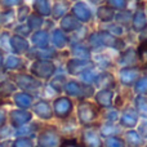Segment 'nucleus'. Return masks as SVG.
I'll list each match as a JSON object with an SVG mask.
<instances>
[{
	"instance_id": "1",
	"label": "nucleus",
	"mask_w": 147,
	"mask_h": 147,
	"mask_svg": "<svg viewBox=\"0 0 147 147\" xmlns=\"http://www.w3.org/2000/svg\"><path fill=\"white\" fill-rule=\"evenodd\" d=\"M30 71L36 79H51L56 72V66L48 59H38L32 63Z\"/></svg>"
},
{
	"instance_id": "2",
	"label": "nucleus",
	"mask_w": 147,
	"mask_h": 147,
	"mask_svg": "<svg viewBox=\"0 0 147 147\" xmlns=\"http://www.w3.org/2000/svg\"><path fill=\"white\" fill-rule=\"evenodd\" d=\"M78 117L81 124L89 125L98 117V109L90 102H81L78 109Z\"/></svg>"
},
{
	"instance_id": "3",
	"label": "nucleus",
	"mask_w": 147,
	"mask_h": 147,
	"mask_svg": "<svg viewBox=\"0 0 147 147\" xmlns=\"http://www.w3.org/2000/svg\"><path fill=\"white\" fill-rule=\"evenodd\" d=\"M38 143L39 147H59L61 140L57 129L53 127L43 129L38 137Z\"/></svg>"
},
{
	"instance_id": "4",
	"label": "nucleus",
	"mask_w": 147,
	"mask_h": 147,
	"mask_svg": "<svg viewBox=\"0 0 147 147\" xmlns=\"http://www.w3.org/2000/svg\"><path fill=\"white\" fill-rule=\"evenodd\" d=\"M13 83L16 84V86L21 88L23 92H31L36 90L38 88H40L41 83L32 75H27V74H18L13 78Z\"/></svg>"
},
{
	"instance_id": "5",
	"label": "nucleus",
	"mask_w": 147,
	"mask_h": 147,
	"mask_svg": "<svg viewBox=\"0 0 147 147\" xmlns=\"http://www.w3.org/2000/svg\"><path fill=\"white\" fill-rule=\"evenodd\" d=\"M65 90L69 96L79 97V98H84V97H90L94 93V89L89 85H81L76 80H70L65 84Z\"/></svg>"
},
{
	"instance_id": "6",
	"label": "nucleus",
	"mask_w": 147,
	"mask_h": 147,
	"mask_svg": "<svg viewBox=\"0 0 147 147\" xmlns=\"http://www.w3.org/2000/svg\"><path fill=\"white\" fill-rule=\"evenodd\" d=\"M72 102L67 97H58L53 102V114L59 119L67 117L72 111Z\"/></svg>"
},
{
	"instance_id": "7",
	"label": "nucleus",
	"mask_w": 147,
	"mask_h": 147,
	"mask_svg": "<svg viewBox=\"0 0 147 147\" xmlns=\"http://www.w3.org/2000/svg\"><path fill=\"white\" fill-rule=\"evenodd\" d=\"M31 119H32V114L30 111H27V110L17 109V110H12L9 112V121H10V125L14 129L30 123Z\"/></svg>"
},
{
	"instance_id": "8",
	"label": "nucleus",
	"mask_w": 147,
	"mask_h": 147,
	"mask_svg": "<svg viewBox=\"0 0 147 147\" xmlns=\"http://www.w3.org/2000/svg\"><path fill=\"white\" fill-rule=\"evenodd\" d=\"M119 78H120V83L129 86L140 79V69H137V67H125V69H121L119 72Z\"/></svg>"
},
{
	"instance_id": "9",
	"label": "nucleus",
	"mask_w": 147,
	"mask_h": 147,
	"mask_svg": "<svg viewBox=\"0 0 147 147\" xmlns=\"http://www.w3.org/2000/svg\"><path fill=\"white\" fill-rule=\"evenodd\" d=\"M83 142L85 147H103L102 140L99 137L98 132L93 128H88L83 132Z\"/></svg>"
},
{
	"instance_id": "10",
	"label": "nucleus",
	"mask_w": 147,
	"mask_h": 147,
	"mask_svg": "<svg viewBox=\"0 0 147 147\" xmlns=\"http://www.w3.org/2000/svg\"><path fill=\"white\" fill-rule=\"evenodd\" d=\"M92 67V63L85 59H70L67 62V72L70 75H80L84 71L89 70Z\"/></svg>"
},
{
	"instance_id": "11",
	"label": "nucleus",
	"mask_w": 147,
	"mask_h": 147,
	"mask_svg": "<svg viewBox=\"0 0 147 147\" xmlns=\"http://www.w3.org/2000/svg\"><path fill=\"white\" fill-rule=\"evenodd\" d=\"M9 45L16 54H23L28 51V43L23 36L13 35L9 39Z\"/></svg>"
},
{
	"instance_id": "12",
	"label": "nucleus",
	"mask_w": 147,
	"mask_h": 147,
	"mask_svg": "<svg viewBox=\"0 0 147 147\" xmlns=\"http://www.w3.org/2000/svg\"><path fill=\"white\" fill-rule=\"evenodd\" d=\"M96 102L99 107L103 109H110L112 106V99H114V93L111 89H102L94 96Z\"/></svg>"
},
{
	"instance_id": "13",
	"label": "nucleus",
	"mask_w": 147,
	"mask_h": 147,
	"mask_svg": "<svg viewBox=\"0 0 147 147\" xmlns=\"http://www.w3.org/2000/svg\"><path fill=\"white\" fill-rule=\"evenodd\" d=\"M34 112L36 116H39L43 120H49L53 116V110H52L51 105L47 101H39L34 105Z\"/></svg>"
},
{
	"instance_id": "14",
	"label": "nucleus",
	"mask_w": 147,
	"mask_h": 147,
	"mask_svg": "<svg viewBox=\"0 0 147 147\" xmlns=\"http://www.w3.org/2000/svg\"><path fill=\"white\" fill-rule=\"evenodd\" d=\"M13 102L18 109L27 110L32 106V96L27 92H18L13 94Z\"/></svg>"
},
{
	"instance_id": "15",
	"label": "nucleus",
	"mask_w": 147,
	"mask_h": 147,
	"mask_svg": "<svg viewBox=\"0 0 147 147\" xmlns=\"http://www.w3.org/2000/svg\"><path fill=\"white\" fill-rule=\"evenodd\" d=\"M138 121V114L136 112L134 109H127L121 114L120 117V124L124 128H133L137 125Z\"/></svg>"
},
{
	"instance_id": "16",
	"label": "nucleus",
	"mask_w": 147,
	"mask_h": 147,
	"mask_svg": "<svg viewBox=\"0 0 147 147\" xmlns=\"http://www.w3.org/2000/svg\"><path fill=\"white\" fill-rule=\"evenodd\" d=\"M3 66H4V70H7V71H17V70L23 69V62L18 56L10 54L4 59Z\"/></svg>"
},
{
	"instance_id": "17",
	"label": "nucleus",
	"mask_w": 147,
	"mask_h": 147,
	"mask_svg": "<svg viewBox=\"0 0 147 147\" xmlns=\"http://www.w3.org/2000/svg\"><path fill=\"white\" fill-rule=\"evenodd\" d=\"M98 38H99V40L107 47H112V48H115V49H121L123 47H124V43H123L121 40L116 39L115 36L110 35V34L101 32L98 35Z\"/></svg>"
},
{
	"instance_id": "18",
	"label": "nucleus",
	"mask_w": 147,
	"mask_h": 147,
	"mask_svg": "<svg viewBox=\"0 0 147 147\" xmlns=\"http://www.w3.org/2000/svg\"><path fill=\"white\" fill-rule=\"evenodd\" d=\"M17 86L12 80H3L0 81V98H9L16 93Z\"/></svg>"
},
{
	"instance_id": "19",
	"label": "nucleus",
	"mask_w": 147,
	"mask_h": 147,
	"mask_svg": "<svg viewBox=\"0 0 147 147\" xmlns=\"http://www.w3.org/2000/svg\"><path fill=\"white\" fill-rule=\"evenodd\" d=\"M96 81L98 84V86H102L105 89H111L115 86V79L111 74H101V75H97Z\"/></svg>"
},
{
	"instance_id": "20",
	"label": "nucleus",
	"mask_w": 147,
	"mask_h": 147,
	"mask_svg": "<svg viewBox=\"0 0 147 147\" xmlns=\"http://www.w3.org/2000/svg\"><path fill=\"white\" fill-rule=\"evenodd\" d=\"M125 140L129 147H141L143 146V138L140 136V133L136 130H129L125 134Z\"/></svg>"
},
{
	"instance_id": "21",
	"label": "nucleus",
	"mask_w": 147,
	"mask_h": 147,
	"mask_svg": "<svg viewBox=\"0 0 147 147\" xmlns=\"http://www.w3.org/2000/svg\"><path fill=\"white\" fill-rule=\"evenodd\" d=\"M134 105H136V112L140 116L147 119V97L138 96L134 99Z\"/></svg>"
},
{
	"instance_id": "22",
	"label": "nucleus",
	"mask_w": 147,
	"mask_h": 147,
	"mask_svg": "<svg viewBox=\"0 0 147 147\" xmlns=\"http://www.w3.org/2000/svg\"><path fill=\"white\" fill-rule=\"evenodd\" d=\"M32 43L36 48L39 49H45L48 47V34L40 31V32H36L32 36Z\"/></svg>"
},
{
	"instance_id": "23",
	"label": "nucleus",
	"mask_w": 147,
	"mask_h": 147,
	"mask_svg": "<svg viewBox=\"0 0 147 147\" xmlns=\"http://www.w3.org/2000/svg\"><path fill=\"white\" fill-rule=\"evenodd\" d=\"M36 128H38V125H36V124L28 125V123H27V124H25V125H22V127H20V128H17V129H16V136H17V137L31 138V136L35 133Z\"/></svg>"
},
{
	"instance_id": "24",
	"label": "nucleus",
	"mask_w": 147,
	"mask_h": 147,
	"mask_svg": "<svg viewBox=\"0 0 147 147\" xmlns=\"http://www.w3.org/2000/svg\"><path fill=\"white\" fill-rule=\"evenodd\" d=\"M74 13L75 16L81 21H88L90 18V13H89V9L81 3H78V4L74 7Z\"/></svg>"
},
{
	"instance_id": "25",
	"label": "nucleus",
	"mask_w": 147,
	"mask_h": 147,
	"mask_svg": "<svg viewBox=\"0 0 147 147\" xmlns=\"http://www.w3.org/2000/svg\"><path fill=\"white\" fill-rule=\"evenodd\" d=\"M133 27L137 31L143 30V28L146 27V18H145V14H143L142 10H138L137 14H136L134 21H133Z\"/></svg>"
},
{
	"instance_id": "26",
	"label": "nucleus",
	"mask_w": 147,
	"mask_h": 147,
	"mask_svg": "<svg viewBox=\"0 0 147 147\" xmlns=\"http://www.w3.org/2000/svg\"><path fill=\"white\" fill-rule=\"evenodd\" d=\"M35 10L39 14H49V4L47 0H35Z\"/></svg>"
},
{
	"instance_id": "27",
	"label": "nucleus",
	"mask_w": 147,
	"mask_h": 147,
	"mask_svg": "<svg viewBox=\"0 0 147 147\" xmlns=\"http://www.w3.org/2000/svg\"><path fill=\"white\" fill-rule=\"evenodd\" d=\"M117 133H119V129L112 124H105L101 127V134L103 137H112V136L117 134Z\"/></svg>"
},
{
	"instance_id": "28",
	"label": "nucleus",
	"mask_w": 147,
	"mask_h": 147,
	"mask_svg": "<svg viewBox=\"0 0 147 147\" xmlns=\"http://www.w3.org/2000/svg\"><path fill=\"white\" fill-rule=\"evenodd\" d=\"M134 90L138 94H147V78H141L136 81Z\"/></svg>"
},
{
	"instance_id": "29",
	"label": "nucleus",
	"mask_w": 147,
	"mask_h": 147,
	"mask_svg": "<svg viewBox=\"0 0 147 147\" xmlns=\"http://www.w3.org/2000/svg\"><path fill=\"white\" fill-rule=\"evenodd\" d=\"M12 147H34L32 140L27 137H18L13 141Z\"/></svg>"
},
{
	"instance_id": "30",
	"label": "nucleus",
	"mask_w": 147,
	"mask_h": 147,
	"mask_svg": "<svg viewBox=\"0 0 147 147\" xmlns=\"http://www.w3.org/2000/svg\"><path fill=\"white\" fill-rule=\"evenodd\" d=\"M106 147H125V142L120 137L112 136V137H107Z\"/></svg>"
},
{
	"instance_id": "31",
	"label": "nucleus",
	"mask_w": 147,
	"mask_h": 147,
	"mask_svg": "<svg viewBox=\"0 0 147 147\" xmlns=\"http://www.w3.org/2000/svg\"><path fill=\"white\" fill-rule=\"evenodd\" d=\"M62 27H63L66 31H72V30H75V28L79 27V23L74 20V17L69 16V17H66L63 21H62Z\"/></svg>"
},
{
	"instance_id": "32",
	"label": "nucleus",
	"mask_w": 147,
	"mask_h": 147,
	"mask_svg": "<svg viewBox=\"0 0 147 147\" xmlns=\"http://www.w3.org/2000/svg\"><path fill=\"white\" fill-rule=\"evenodd\" d=\"M138 58L143 65L147 66V40L138 47Z\"/></svg>"
},
{
	"instance_id": "33",
	"label": "nucleus",
	"mask_w": 147,
	"mask_h": 147,
	"mask_svg": "<svg viewBox=\"0 0 147 147\" xmlns=\"http://www.w3.org/2000/svg\"><path fill=\"white\" fill-rule=\"evenodd\" d=\"M53 43L57 48L65 47V44H66V38H65V35L61 31H56V32L53 34Z\"/></svg>"
},
{
	"instance_id": "34",
	"label": "nucleus",
	"mask_w": 147,
	"mask_h": 147,
	"mask_svg": "<svg viewBox=\"0 0 147 147\" xmlns=\"http://www.w3.org/2000/svg\"><path fill=\"white\" fill-rule=\"evenodd\" d=\"M66 9H67L66 1L58 0V1L56 3V8H54V16H56V18H59L61 16H63L65 12H66Z\"/></svg>"
},
{
	"instance_id": "35",
	"label": "nucleus",
	"mask_w": 147,
	"mask_h": 147,
	"mask_svg": "<svg viewBox=\"0 0 147 147\" xmlns=\"http://www.w3.org/2000/svg\"><path fill=\"white\" fill-rule=\"evenodd\" d=\"M80 78L85 84H90V83H93V81L96 80L97 75L92 71L90 69H89V70H86V71H84L83 74H80Z\"/></svg>"
},
{
	"instance_id": "36",
	"label": "nucleus",
	"mask_w": 147,
	"mask_h": 147,
	"mask_svg": "<svg viewBox=\"0 0 147 147\" xmlns=\"http://www.w3.org/2000/svg\"><path fill=\"white\" fill-rule=\"evenodd\" d=\"M98 16H99V18H101L102 21H109V20H111L114 14H112V10L111 9L103 7V8H99Z\"/></svg>"
},
{
	"instance_id": "37",
	"label": "nucleus",
	"mask_w": 147,
	"mask_h": 147,
	"mask_svg": "<svg viewBox=\"0 0 147 147\" xmlns=\"http://www.w3.org/2000/svg\"><path fill=\"white\" fill-rule=\"evenodd\" d=\"M28 22H30V28H38L41 25V18L38 16H32V17H30Z\"/></svg>"
},
{
	"instance_id": "38",
	"label": "nucleus",
	"mask_w": 147,
	"mask_h": 147,
	"mask_svg": "<svg viewBox=\"0 0 147 147\" xmlns=\"http://www.w3.org/2000/svg\"><path fill=\"white\" fill-rule=\"evenodd\" d=\"M138 133L142 138H147V121H143L140 124V128H138Z\"/></svg>"
},
{
	"instance_id": "39",
	"label": "nucleus",
	"mask_w": 147,
	"mask_h": 147,
	"mask_svg": "<svg viewBox=\"0 0 147 147\" xmlns=\"http://www.w3.org/2000/svg\"><path fill=\"white\" fill-rule=\"evenodd\" d=\"M109 3L112 5V7H115V8H124L125 7V0H109Z\"/></svg>"
},
{
	"instance_id": "40",
	"label": "nucleus",
	"mask_w": 147,
	"mask_h": 147,
	"mask_svg": "<svg viewBox=\"0 0 147 147\" xmlns=\"http://www.w3.org/2000/svg\"><path fill=\"white\" fill-rule=\"evenodd\" d=\"M59 147H83L81 145H79L76 141H72V140H69V141H65L62 145H59Z\"/></svg>"
},
{
	"instance_id": "41",
	"label": "nucleus",
	"mask_w": 147,
	"mask_h": 147,
	"mask_svg": "<svg viewBox=\"0 0 147 147\" xmlns=\"http://www.w3.org/2000/svg\"><path fill=\"white\" fill-rule=\"evenodd\" d=\"M5 123H7V114L3 109H0V129L5 127Z\"/></svg>"
},
{
	"instance_id": "42",
	"label": "nucleus",
	"mask_w": 147,
	"mask_h": 147,
	"mask_svg": "<svg viewBox=\"0 0 147 147\" xmlns=\"http://www.w3.org/2000/svg\"><path fill=\"white\" fill-rule=\"evenodd\" d=\"M107 119H109L110 121H115V120L117 119V112L115 111V110L109 111V114H107Z\"/></svg>"
},
{
	"instance_id": "43",
	"label": "nucleus",
	"mask_w": 147,
	"mask_h": 147,
	"mask_svg": "<svg viewBox=\"0 0 147 147\" xmlns=\"http://www.w3.org/2000/svg\"><path fill=\"white\" fill-rule=\"evenodd\" d=\"M1 1H3V4H5V5H8V7H10V5L18 4L21 0H1Z\"/></svg>"
},
{
	"instance_id": "44",
	"label": "nucleus",
	"mask_w": 147,
	"mask_h": 147,
	"mask_svg": "<svg viewBox=\"0 0 147 147\" xmlns=\"http://www.w3.org/2000/svg\"><path fill=\"white\" fill-rule=\"evenodd\" d=\"M3 62H4V58H3V54L0 53V74L4 71V66H3Z\"/></svg>"
},
{
	"instance_id": "45",
	"label": "nucleus",
	"mask_w": 147,
	"mask_h": 147,
	"mask_svg": "<svg viewBox=\"0 0 147 147\" xmlns=\"http://www.w3.org/2000/svg\"><path fill=\"white\" fill-rule=\"evenodd\" d=\"M92 1H94V3H99V1H102V0H92Z\"/></svg>"
},
{
	"instance_id": "46",
	"label": "nucleus",
	"mask_w": 147,
	"mask_h": 147,
	"mask_svg": "<svg viewBox=\"0 0 147 147\" xmlns=\"http://www.w3.org/2000/svg\"><path fill=\"white\" fill-rule=\"evenodd\" d=\"M0 147H4V146H3V143H0Z\"/></svg>"
},
{
	"instance_id": "47",
	"label": "nucleus",
	"mask_w": 147,
	"mask_h": 147,
	"mask_svg": "<svg viewBox=\"0 0 147 147\" xmlns=\"http://www.w3.org/2000/svg\"><path fill=\"white\" fill-rule=\"evenodd\" d=\"M146 147H147V146H146Z\"/></svg>"
}]
</instances>
